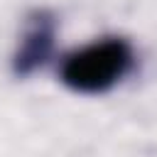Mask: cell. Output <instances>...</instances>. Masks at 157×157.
<instances>
[{
  "mask_svg": "<svg viewBox=\"0 0 157 157\" xmlns=\"http://www.w3.org/2000/svg\"><path fill=\"white\" fill-rule=\"evenodd\" d=\"M135 66V49L123 37H101L61 59V83L83 96H101L118 86Z\"/></svg>",
  "mask_w": 157,
  "mask_h": 157,
  "instance_id": "1",
  "label": "cell"
},
{
  "mask_svg": "<svg viewBox=\"0 0 157 157\" xmlns=\"http://www.w3.org/2000/svg\"><path fill=\"white\" fill-rule=\"evenodd\" d=\"M56 42V15L47 7H37L25 17V27L20 34V44L12 54V74L25 78L42 69Z\"/></svg>",
  "mask_w": 157,
  "mask_h": 157,
  "instance_id": "2",
  "label": "cell"
}]
</instances>
